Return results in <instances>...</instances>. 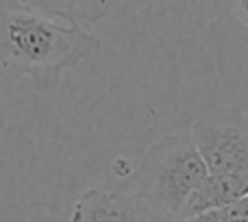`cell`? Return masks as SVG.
Instances as JSON below:
<instances>
[{"instance_id": "1", "label": "cell", "mask_w": 248, "mask_h": 222, "mask_svg": "<svg viewBox=\"0 0 248 222\" xmlns=\"http://www.w3.org/2000/svg\"><path fill=\"white\" fill-rule=\"evenodd\" d=\"M100 50V39L83 26L65 24L26 0H0V74L29 79L39 94L59 87L63 72Z\"/></svg>"}, {"instance_id": "2", "label": "cell", "mask_w": 248, "mask_h": 222, "mask_svg": "<svg viewBox=\"0 0 248 222\" xmlns=\"http://www.w3.org/2000/svg\"><path fill=\"white\" fill-rule=\"evenodd\" d=\"M207 176L209 168L189 131H176L155 142L133 172L137 192L174 222Z\"/></svg>"}, {"instance_id": "3", "label": "cell", "mask_w": 248, "mask_h": 222, "mask_svg": "<svg viewBox=\"0 0 248 222\" xmlns=\"http://www.w3.org/2000/svg\"><path fill=\"white\" fill-rule=\"evenodd\" d=\"M209 174L248 172V113L231 109L209 111L189 128Z\"/></svg>"}, {"instance_id": "4", "label": "cell", "mask_w": 248, "mask_h": 222, "mask_svg": "<svg viewBox=\"0 0 248 222\" xmlns=\"http://www.w3.org/2000/svg\"><path fill=\"white\" fill-rule=\"evenodd\" d=\"M70 222H174L140 192L87 190L74 203Z\"/></svg>"}, {"instance_id": "5", "label": "cell", "mask_w": 248, "mask_h": 222, "mask_svg": "<svg viewBox=\"0 0 248 222\" xmlns=\"http://www.w3.org/2000/svg\"><path fill=\"white\" fill-rule=\"evenodd\" d=\"M246 196H248V172H242V174H209L194 190L192 196L187 198L179 222L192 218V216L205 214V211L233 205V203L242 201Z\"/></svg>"}, {"instance_id": "6", "label": "cell", "mask_w": 248, "mask_h": 222, "mask_svg": "<svg viewBox=\"0 0 248 222\" xmlns=\"http://www.w3.org/2000/svg\"><path fill=\"white\" fill-rule=\"evenodd\" d=\"M31 7L65 24H96L113 9L116 0H26Z\"/></svg>"}, {"instance_id": "7", "label": "cell", "mask_w": 248, "mask_h": 222, "mask_svg": "<svg viewBox=\"0 0 248 222\" xmlns=\"http://www.w3.org/2000/svg\"><path fill=\"white\" fill-rule=\"evenodd\" d=\"M181 222H248V196L233 203V205L205 211V214L192 216V218Z\"/></svg>"}, {"instance_id": "8", "label": "cell", "mask_w": 248, "mask_h": 222, "mask_svg": "<svg viewBox=\"0 0 248 222\" xmlns=\"http://www.w3.org/2000/svg\"><path fill=\"white\" fill-rule=\"evenodd\" d=\"M237 4H240V11L244 16V20L248 22V0H237Z\"/></svg>"}]
</instances>
